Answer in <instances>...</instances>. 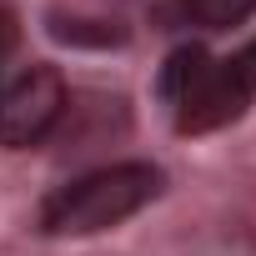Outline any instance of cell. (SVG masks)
I'll list each match as a JSON object with an SVG mask.
<instances>
[{
  "label": "cell",
  "instance_id": "1",
  "mask_svg": "<svg viewBox=\"0 0 256 256\" xmlns=\"http://www.w3.org/2000/svg\"><path fill=\"white\" fill-rule=\"evenodd\" d=\"M166 176L151 161H116L100 171H86L66 181L46 206H40V231L46 236H96L120 221H131L161 196Z\"/></svg>",
  "mask_w": 256,
  "mask_h": 256
},
{
  "label": "cell",
  "instance_id": "2",
  "mask_svg": "<svg viewBox=\"0 0 256 256\" xmlns=\"http://www.w3.org/2000/svg\"><path fill=\"white\" fill-rule=\"evenodd\" d=\"M161 100L181 136H206L251 106V90L236 80L231 60H216L201 46H181L161 70Z\"/></svg>",
  "mask_w": 256,
  "mask_h": 256
},
{
  "label": "cell",
  "instance_id": "3",
  "mask_svg": "<svg viewBox=\"0 0 256 256\" xmlns=\"http://www.w3.org/2000/svg\"><path fill=\"white\" fill-rule=\"evenodd\" d=\"M66 116V80L56 66H26L16 80L0 86V146L26 151L40 146Z\"/></svg>",
  "mask_w": 256,
  "mask_h": 256
},
{
  "label": "cell",
  "instance_id": "4",
  "mask_svg": "<svg viewBox=\"0 0 256 256\" xmlns=\"http://www.w3.org/2000/svg\"><path fill=\"white\" fill-rule=\"evenodd\" d=\"M166 16L181 26H201V30H231L256 16V0H171Z\"/></svg>",
  "mask_w": 256,
  "mask_h": 256
},
{
  "label": "cell",
  "instance_id": "5",
  "mask_svg": "<svg viewBox=\"0 0 256 256\" xmlns=\"http://www.w3.org/2000/svg\"><path fill=\"white\" fill-rule=\"evenodd\" d=\"M226 60H231L236 80H241V86H246V90L256 96V40H246V46H241L236 56H226Z\"/></svg>",
  "mask_w": 256,
  "mask_h": 256
},
{
  "label": "cell",
  "instance_id": "6",
  "mask_svg": "<svg viewBox=\"0 0 256 256\" xmlns=\"http://www.w3.org/2000/svg\"><path fill=\"white\" fill-rule=\"evenodd\" d=\"M16 40H20V26H16V10H10V6H0V60H6V56L16 50Z\"/></svg>",
  "mask_w": 256,
  "mask_h": 256
}]
</instances>
